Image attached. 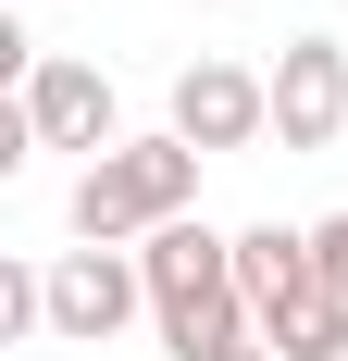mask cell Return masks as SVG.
I'll use <instances>...</instances> for the list:
<instances>
[{
    "mask_svg": "<svg viewBox=\"0 0 348 361\" xmlns=\"http://www.w3.org/2000/svg\"><path fill=\"white\" fill-rule=\"evenodd\" d=\"M137 274H149V324H162L174 361H237V349H261L249 287H237V237H211L199 212L162 224V237L137 250Z\"/></svg>",
    "mask_w": 348,
    "mask_h": 361,
    "instance_id": "1",
    "label": "cell"
},
{
    "mask_svg": "<svg viewBox=\"0 0 348 361\" xmlns=\"http://www.w3.org/2000/svg\"><path fill=\"white\" fill-rule=\"evenodd\" d=\"M187 200H199V149L174 137H125L112 149V162H87V175H75V237H87V250H125V237H162V224H187Z\"/></svg>",
    "mask_w": 348,
    "mask_h": 361,
    "instance_id": "2",
    "label": "cell"
},
{
    "mask_svg": "<svg viewBox=\"0 0 348 361\" xmlns=\"http://www.w3.org/2000/svg\"><path fill=\"white\" fill-rule=\"evenodd\" d=\"M237 287H249V324H261L274 361H299V349L348 312V299L323 287V250L299 237V224H249V237H237Z\"/></svg>",
    "mask_w": 348,
    "mask_h": 361,
    "instance_id": "3",
    "label": "cell"
},
{
    "mask_svg": "<svg viewBox=\"0 0 348 361\" xmlns=\"http://www.w3.org/2000/svg\"><path fill=\"white\" fill-rule=\"evenodd\" d=\"M137 312H149L137 250H63L50 262V336H63V349H100V336H125Z\"/></svg>",
    "mask_w": 348,
    "mask_h": 361,
    "instance_id": "4",
    "label": "cell"
},
{
    "mask_svg": "<svg viewBox=\"0 0 348 361\" xmlns=\"http://www.w3.org/2000/svg\"><path fill=\"white\" fill-rule=\"evenodd\" d=\"M174 137L199 149V162L274 137V75H249V63H187V75H174Z\"/></svg>",
    "mask_w": 348,
    "mask_h": 361,
    "instance_id": "5",
    "label": "cell"
},
{
    "mask_svg": "<svg viewBox=\"0 0 348 361\" xmlns=\"http://www.w3.org/2000/svg\"><path fill=\"white\" fill-rule=\"evenodd\" d=\"M348 137V37H286L274 63V149H336Z\"/></svg>",
    "mask_w": 348,
    "mask_h": 361,
    "instance_id": "6",
    "label": "cell"
},
{
    "mask_svg": "<svg viewBox=\"0 0 348 361\" xmlns=\"http://www.w3.org/2000/svg\"><path fill=\"white\" fill-rule=\"evenodd\" d=\"M25 137L37 149H87V162H112V75L100 63H63V50H50V63L25 75Z\"/></svg>",
    "mask_w": 348,
    "mask_h": 361,
    "instance_id": "7",
    "label": "cell"
},
{
    "mask_svg": "<svg viewBox=\"0 0 348 361\" xmlns=\"http://www.w3.org/2000/svg\"><path fill=\"white\" fill-rule=\"evenodd\" d=\"M0 336H50V274L0 262Z\"/></svg>",
    "mask_w": 348,
    "mask_h": 361,
    "instance_id": "8",
    "label": "cell"
},
{
    "mask_svg": "<svg viewBox=\"0 0 348 361\" xmlns=\"http://www.w3.org/2000/svg\"><path fill=\"white\" fill-rule=\"evenodd\" d=\"M311 250H323V287L348 299V212H336V224H311Z\"/></svg>",
    "mask_w": 348,
    "mask_h": 361,
    "instance_id": "9",
    "label": "cell"
},
{
    "mask_svg": "<svg viewBox=\"0 0 348 361\" xmlns=\"http://www.w3.org/2000/svg\"><path fill=\"white\" fill-rule=\"evenodd\" d=\"M299 361H348V312H336V324H323V336H311Z\"/></svg>",
    "mask_w": 348,
    "mask_h": 361,
    "instance_id": "10",
    "label": "cell"
},
{
    "mask_svg": "<svg viewBox=\"0 0 348 361\" xmlns=\"http://www.w3.org/2000/svg\"><path fill=\"white\" fill-rule=\"evenodd\" d=\"M237 361H274V349H237Z\"/></svg>",
    "mask_w": 348,
    "mask_h": 361,
    "instance_id": "11",
    "label": "cell"
}]
</instances>
